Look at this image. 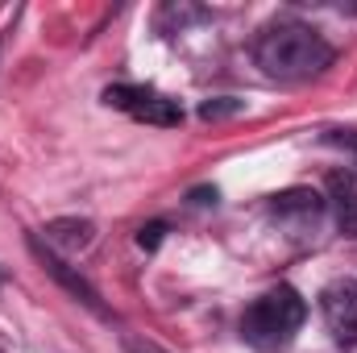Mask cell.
<instances>
[{
  "label": "cell",
  "mask_w": 357,
  "mask_h": 353,
  "mask_svg": "<svg viewBox=\"0 0 357 353\" xmlns=\"http://www.w3.org/2000/svg\"><path fill=\"white\" fill-rule=\"evenodd\" d=\"M191 200H195V204H216V187H195Z\"/></svg>",
  "instance_id": "13"
},
{
  "label": "cell",
  "mask_w": 357,
  "mask_h": 353,
  "mask_svg": "<svg viewBox=\"0 0 357 353\" xmlns=\"http://www.w3.org/2000/svg\"><path fill=\"white\" fill-rule=\"evenodd\" d=\"M320 208H324V200L316 191H307V187H295V191H282V195L270 200V212L278 220H299V225H316Z\"/></svg>",
  "instance_id": "6"
},
{
  "label": "cell",
  "mask_w": 357,
  "mask_h": 353,
  "mask_svg": "<svg viewBox=\"0 0 357 353\" xmlns=\"http://www.w3.org/2000/svg\"><path fill=\"white\" fill-rule=\"evenodd\" d=\"M91 220H75V216H63V220H50L46 225V246H59L67 254H79L91 246Z\"/></svg>",
  "instance_id": "7"
},
{
  "label": "cell",
  "mask_w": 357,
  "mask_h": 353,
  "mask_svg": "<svg viewBox=\"0 0 357 353\" xmlns=\"http://www.w3.org/2000/svg\"><path fill=\"white\" fill-rule=\"evenodd\" d=\"M320 308H324L328 333H333L341 345H354L357 341V278H337V283H328L324 295H320Z\"/></svg>",
  "instance_id": "3"
},
{
  "label": "cell",
  "mask_w": 357,
  "mask_h": 353,
  "mask_svg": "<svg viewBox=\"0 0 357 353\" xmlns=\"http://www.w3.org/2000/svg\"><path fill=\"white\" fill-rule=\"evenodd\" d=\"M162 233H167V225H162V220H150V225L137 229V246H142V250H158V246H162Z\"/></svg>",
  "instance_id": "11"
},
{
  "label": "cell",
  "mask_w": 357,
  "mask_h": 353,
  "mask_svg": "<svg viewBox=\"0 0 357 353\" xmlns=\"http://www.w3.org/2000/svg\"><path fill=\"white\" fill-rule=\"evenodd\" d=\"M29 250H33V258H38V262L46 266V270H50V274H54V278H59V283H63V287H67V291H71V295L79 299V303H88L91 312H100V316H104V303H100V291L91 287V283L84 278V274H79V270H71V266L63 262V258H59L54 250H46V246H42L38 237L29 241Z\"/></svg>",
  "instance_id": "4"
},
{
  "label": "cell",
  "mask_w": 357,
  "mask_h": 353,
  "mask_svg": "<svg viewBox=\"0 0 357 353\" xmlns=\"http://www.w3.org/2000/svg\"><path fill=\"white\" fill-rule=\"evenodd\" d=\"M258 67L270 80H312L333 63V46L324 42V33H316L303 21H278L254 46Z\"/></svg>",
  "instance_id": "1"
},
{
  "label": "cell",
  "mask_w": 357,
  "mask_h": 353,
  "mask_svg": "<svg viewBox=\"0 0 357 353\" xmlns=\"http://www.w3.org/2000/svg\"><path fill=\"white\" fill-rule=\"evenodd\" d=\"M307 320V303L299 299L295 287H274L262 299H254V308L241 316V337L254 350H282L291 345V337L299 333V324Z\"/></svg>",
  "instance_id": "2"
},
{
  "label": "cell",
  "mask_w": 357,
  "mask_h": 353,
  "mask_svg": "<svg viewBox=\"0 0 357 353\" xmlns=\"http://www.w3.org/2000/svg\"><path fill=\"white\" fill-rule=\"evenodd\" d=\"M125 350L129 353H162L158 345H146V341H125Z\"/></svg>",
  "instance_id": "14"
},
{
  "label": "cell",
  "mask_w": 357,
  "mask_h": 353,
  "mask_svg": "<svg viewBox=\"0 0 357 353\" xmlns=\"http://www.w3.org/2000/svg\"><path fill=\"white\" fill-rule=\"evenodd\" d=\"M328 204H333L337 229H341L345 237H357V175L354 171L328 175Z\"/></svg>",
  "instance_id": "5"
},
{
  "label": "cell",
  "mask_w": 357,
  "mask_h": 353,
  "mask_svg": "<svg viewBox=\"0 0 357 353\" xmlns=\"http://www.w3.org/2000/svg\"><path fill=\"white\" fill-rule=\"evenodd\" d=\"M133 117L146 121V125H178L183 121V108H178L175 100H167V96H150Z\"/></svg>",
  "instance_id": "8"
},
{
  "label": "cell",
  "mask_w": 357,
  "mask_h": 353,
  "mask_svg": "<svg viewBox=\"0 0 357 353\" xmlns=\"http://www.w3.org/2000/svg\"><path fill=\"white\" fill-rule=\"evenodd\" d=\"M154 91L150 88H129V84H112V88H104V104L108 108H125V112H137L146 100H150Z\"/></svg>",
  "instance_id": "9"
},
{
  "label": "cell",
  "mask_w": 357,
  "mask_h": 353,
  "mask_svg": "<svg viewBox=\"0 0 357 353\" xmlns=\"http://www.w3.org/2000/svg\"><path fill=\"white\" fill-rule=\"evenodd\" d=\"M328 142H333V146H341V150H354V154H357V133L337 129V133H328Z\"/></svg>",
  "instance_id": "12"
},
{
  "label": "cell",
  "mask_w": 357,
  "mask_h": 353,
  "mask_svg": "<svg viewBox=\"0 0 357 353\" xmlns=\"http://www.w3.org/2000/svg\"><path fill=\"white\" fill-rule=\"evenodd\" d=\"M241 108H245L241 100H229V96H225V100H204V104H199V117H204V121H225V117H237Z\"/></svg>",
  "instance_id": "10"
}]
</instances>
